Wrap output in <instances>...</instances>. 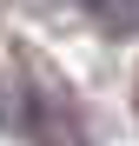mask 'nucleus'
<instances>
[{
    "instance_id": "nucleus-1",
    "label": "nucleus",
    "mask_w": 139,
    "mask_h": 146,
    "mask_svg": "<svg viewBox=\"0 0 139 146\" xmlns=\"http://www.w3.org/2000/svg\"><path fill=\"white\" fill-rule=\"evenodd\" d=\"M80 7L93 13V27L113 33V40H132L139 33V0H80Z\"/></svg>"
}]
</instances>
